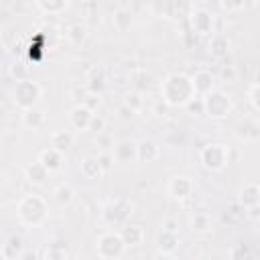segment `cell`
<instances>
[{"mask_svg":"<svg viewBox=\"0 0 260 260\" xmlns=\"http://www.w3.org/2000/svg\"><path fill=\"white\" fill-rule=\"evenodd\" d=\"M10 75H12L16 81L26 79V77H28V67H26V63H22V61H14V63L10 65Z\"/></svg>","mask_w":260,"mask_h":260,"instance_id":"obj_36","label":"cell"},{"mask_svg":"<svg viewBox=\"0 0 260 260\" xmlns=\"http://www.w3.org/2000/svg\"><path fill=\"white\" fill-rule=\"evenodd\" d=\"M81 104L87 106L91 112H98V108H100V104H102V98H100V93H95V91H87V93L81 98Z\"/></svg>","mask_w":260,"mask_h":260,"instance_id":"obj_38","label":"cell"},{"mask_svg":"<svg viewBox=\"0 0 260 260\" xmlns=\"http://www.w3.org/2000/svg\"><path fill=\"white\" fill-rule=\"evenodd\" d=\"M41 98H43V87H41L39 81L30 79V77L16 81L14 87H12V102L20 112L26 110V108L37 106L41 102Z\"/></svg>","mask_w":260,"mask_h":260,"instance_id":"obj_4","label":"cell"},{"mask_svg":"<svg viewBox=\"0 0 260 260\" xmlns=\"http://www.w3.org/2000/svg\"><path fill=\"white\" fill-rule=\"evenodd\" d=\"M189 24L191 30L199 37H211L215 30V14H211L205 8H193L189 12Z\"/></svg>","mask_w":260,"mask_h":260,"instance_id":"obj_8","label":"cell"},{"mask_svg":"<svg viewBox=\"0 0 260 260\" xmlns=\"http://www.w3.org/2000/svg\"><path fill=\"white\" fill-rule=\"evenodd\" d=\"M77 169H79L81 177H83V179H87V181L100 179V177L106 173V171H104V167H102L100 156H83V158L79 160Z\"/></svg>","mask_w":260,"mask_h":260,"instance_id":"obj_17","label":"cell"},{"mask_svg":"<svg viewBox=\"0 0 260 260\" xmlns=\"http://www.w3.org/2000/svg\"><path fill=\"white\" fill-rule=\"evenodd\" d=\"M93 144L102 150V152H112V148H114V138H112V134L108 132V130H102V132H95V138H93Z\"/></svg>","mask_w":260,"mask_h":260,"instance_id":"obj_33","label":"cell"},{"mask_svg":"<svg viewBox=\"0 0 260 260\" xmlns=\"http://www.w3.org/2000/svg\"><path fill=\"white\" fill-rule=\"evenodd\" d=\"M177 246H179V232H171V230L160 228L156 234V248H158L156 256H173Z\"/></svg>","mask_w":260,"mask_h":260,"instance_id":"obj_12","label":"cell"},{"mask_svg":"<svg viewBox=\"0 0 260 260\" xmlns=\"http://www.w3.org/2000/svg\"><path fill=\"white\" fill-rule=\"evenodd\" d=\"M120 234H122L126 246H140L144 242V228L138 223H124L120 228Z\"/></svg>","mask_w":260,"mask_h":260,"instance_id":"obj_23","label":"cell"},{"mask_svg":"<svg viewBox=\"0 0 260 260\" xmlns=\"http://www.w3.org/2000/svg\"><path fill=\"white\" fill-rule=\"evenodd\" d=\"M248 0H219V6L228 12H240Z\"/></svg>","mask_w":260,"mask_h":260,"instance_id":"obj_39","label":"cell"},{"mask_svg":"<svg viewBox=\"0 0 260 260\" xmlns=\"http://www.w3.org/2000/svg\"><path fill=\"white\" fill-rule=\"evenodd\" d=\"M69 254H67V244L65 242H53L43 252V258H47V260H63Z\"/></svg>","mask_w":260,"mask_h":260,"instance_id":"obj_31","label":"cell"},{"mask_svg":"<svg viewBox=\"0 0 260 260\" xmlns=\"http://www.w3.org/2000/svg\"><path fill=\"white\" fill-rule=\"evenodd\" d=\"M207 47H209L211 57L223 59V57H228V53H230V39H228L225 32L217 30V32H213V35L209 37V45H207Z\"/></svg>","mask_w":260,"mask_h":260,"instance_id":"obj_20","label":"cell"},{"mask_svg":"<svg viewBox=\"0 0 260 260\" xmlns=\"http://www.w3.org/2000/svg\"><path fill=\"white\" fill-rule=\"evenodd\" d=\"M37 160H39L41 165H45V167L49 169V173H57V171H61V167H63V162H65V152L57 150L55 146H47V148H43V150L39 152Z\"/></svg>","mask_w":260,"mask_h":260,"instance_id":"obj_13","label":"cell"},{"mask_svg":"<svg viewBox=\"0 0 260 260\" xmlns=\"http://www.w3.org/2000/svg\"><path fill=\"white\" fill-rule=\"evenodd\" d=\"M93 114H95V112H91L87 106H83V104L79 102V104H75V106L67 112V126H69L71 130H75V132H87Z\"/></svg>","mask_w":260,"mask_h":260,"instance_id":"obj_11","label":"cell"},{"mask_svg":"<svg viewBox=\"0 0 260 260\" xmlns=\"http://www.w3.org/2000/svg\"><path fill=\"white\" fill-rule=\"evenodd\" d=\"M49 175H51L49 169H47L45 165H41L39 160H35V162H30V165L24 167V179H26V183L32 185V187H43V185L47 183Z\"/></svg>","mask_w":260,"mask_h":260,"instance_id":"obj_18","label":"cell"},{"mask_svg":"<svg viewBox=\"0 0 260 260\" xmlns=\"http://www.w3.org/2000/svg\"><path fill=\"white\" fill-rule=\"evenodd\" d=\"M203 104H205V116H209L211 120H225L236 106L232 95L225 93L223 89H213L207 95H203Z\"/></svg>","mask_w":260,"mask_h":260,"instance_id":"obj_5","label":"cell"},{"mask_svg":"<svg viewBox=\"0 0 260 260\" xmlns=\"http://www.w3.org/2000/svg\"><path fill=\"white\" fill-rule=\"evenodd\" d=\"M195 87L191 81V75L187 73H169L160 81V98L171 108H185L195 98Z\"/></svg>","mask_w":260,"mask_h":260,"instance_id":"obj_1","label":"cell"},{"mask_svg":"<svg viewBox=\"0 0 260 260\" xmlns=\"http://www.w3.org/2000/svg\"><path fill=\"white\" fill-rule=\"evenodd\" d=\"M112 24H114V28L118 32L130 30V26H132V12L128 8H122V6L116 8L114 14H112Z\"/></svg>","mask_w":260,"mask_h":260,"instance_id":"obj_29","label":"cell"},{"mask_svg":"<svg viewBox=\"0 0 260 260\" xmlns=\"http://www.w3.org/2000/svg\"><path fill=\"white\" fill-rule=\"evenodd\" d=\"M250 2H260V0H250Z\"/></svg>","mask_w":260,"mask_h":260,"instance_id":"obj_44","label":"cell"},{"mask_svg":"<svg viewBox=\"0 0 260 260\" xmlns=\"http://www.w3.org/2000/svg\"><path fill=\"white\" fill-rule=\"evenodd\" d=\"M195 191V181L187 175H175L167 181V193L175 201H185L193 195Z\"/></svg>","mask_w":260,"mask_h":260,"instance_id":"obj_9","label":"cell"},{"mask_svg":"<svg viewBox=\"0 0 260 260\" xmlns=\"http://www.w3.org/2000/svg\"><path fill=\"white\" fill-rule=\"evenodd\" d=\"M191 81H193L195 93L201 95V98L215 89V77H213V73H211L209 69H197V71L191 75Z\"/></svg>","mask_w":260,"mask_h":260,"instance_id":"obj_14","label":"cell"},{"mask_svg":"<svg viewBox=\"0 0 260 260\" xmlns=\"http://www.w3.org/2000/svg\"><path fill=\"white\" fill-rule=\"evenodd\" d=\"M14 213H16V219H18L20 225L41 228L49 217V205H47L45 197H41L37 193H28V195H22L16 201Z\"/></svg>","mask_w":260,"mask_h":260,"instance_id":"obj_2","label":"cell"},{"mask_svg":"<svg viewBox=\"0 0 260 260\" xmlns=\"http://www.w3.org/2000/svg\"><path fill=\"white\" fill-rule=\"evenodd\" d=\"M136 116V110H132L130 106H126V104H122L120 108H118V118L122 120V122H128V120H132Z\"/></svg>","mask_w":260,"mask_h":260,"instance_id":"obj_40","label":"cell"},{"mask_svg":"<svg viewBox=\"0 0 260 260\" xmlns=\"http://www.w3.org/2000/svg\"><path fill=\"white\" fill-rule=\"evenodd\" d=\"M126 248L120 230H106L95 238V254L102 260H120L126 254Z\"/></svg>","mask_w":260,"mask_h":260,"instance_id":"obj_3","label":"cell"},{"mask_svg":"<svg viewBox=\"0 0 260 260\" xmlns=\"http://www.w3.org/2000/svg\"><path fill=\"white\" fill-rule=\"evenodd\" d=\"M199 162L207 169V171H223L230 162V146L221 144V142H209L199 150Z\"/></svg>","mask_w":260,"mask_h":260,"instance_id":"obj_6","label":"cell"},{"mask_svg":"<svg viewBox=\"0 0 260 260\" xmlns=\"http://www.w3.org/2000/svg\"><path fill=\"white\" fill-rule=\"evenodd\" d=\"M236 134L240 138H244V140H256L260 136V126L254 120H246V122H242L238 126V132Z\"/></svg>","mask_w":260,"mask_h":260,"instance_id":"obj_32","label":"cell"},{"mask_svg":"<svg viewBox=\"0 0 260 260\" xmlns=\"http://www.w3.org/2000/svg\"><path fill=\"white\" fill-rule=\"evenodd\" d=\"M35 6L47 16H59L69 6V0H35Z\"/></svg>","mask_w":260,"mask_h":260,"instance_id":"obj_28","label":"cell"},{"mask_svg":"<svg viewBox=\"0 0 260 260\" xmlns=\"http://www.w3.org/2000/svg\"><path fill=\"white\" fill-rule=\"evenodd\" d=\"M142 93L140 91H128L126 95H124V102L122 104H126V106H130L132 110H136V112H140V108H142Z\"/></svg>","mask_w":260,"mask_h":260,"instance_id":"obj_34","label":"cell"},{"mask_svg":"<svg viewBox=\"0 0 260 260\" xmlns=\"http://www.w3.org/2000/svg\"><path fill=\"white\" fill-rule=\"evenodd\" d=\"M49 142H51V146H55L57 150L67 152V150L73 146V132H71V128H69V130H67V128H63V130H53L51 136H49Z\"/></svg>","mask_w":260,"mask_h":260,"instance_id":"obj_24","label":"cell"},{"mask_svg":"<svg viewBox=\"0 0 260 260\" xmlns=\"http://www.w3.org/2000/svg\"><path fill=\"white\" fill-rule=\"evenodd\" d=\"M160 228H165V230H171V232H179V223H177V221H175L173 217H169V219H165Z\"/></svg>","mask_w":260,"mask_h":260,"instance_id":"obj_42","label":"cell"},{"mask_svg":"<svg viewBox=\"0 0 260 260\" xmlns=\"http://www.w3.org/2000/svg\"><path fill=\"white\" fill-rule=\"evenodd\" d=\"M104 126H106V120H104L102 116L93 114V118H91V124H89V130H91V132H102V130H104Z\"/></svg>","mask_w":260,"mask_h":260,"instance_id":"obj_41","label":"cell"},{"mask_svg":"<svg viewBox=\"0 0 260 260\" xmlns=\"http://www.w3.org/2000/svg\"><path fill=\"white\" fill-rule=\"evenodd\" d=\"M85 39H87V28H85V24H81V22H71V24H67V28H65V41H67L69 45L81 47V45L85 43Z\"/></svg>","mask_w":260,"mask_h":260,"instance_id":"obj_25","label":"cell"},{"mask_svg":"<svg viewBox=\"0 0 260 260\" xmlns=\"http://www.w3.org/2000/svg\"><path fill=\"white\" fill-rule=\"evenodd\" d=\"M160 156V146L152 138H144L138 142V162H154Z\"/></svg>","mask_w":260,"mask_h":260,"instance_id":"obj_22","label":"cell"},{"mask_svg":"<svg viewBox=\"0 0 260 260\" xmlns=\"http://www.w3.org/2000/svg\"><path fill=\"white\" fill-rule=\"evenodd\" d=\"M238 203L242 209H250V207L258 205L260 203V183H254V181L244 183L238 193Z\"/></svg>","mask_w":260,"mask_h":260,"instance_id":"obj_16","label":"cell"},{"mask_svg":"<svg viewBox=\"0 0 260 260\" xmlns=\"http://www.w3.org/2000/svg\"><path fill=\"white\" fill-rule=\"evenodd\" d=\"M191 10L193 8H191L189 0H165V16H169V18L189 16Z\"/></svg>","mask_w":260,"mask_h":260,"instance_id":"obj_27","label":"cell"},{"mask_svg":"<svg viewBox=\"0 0 260 260\" xmlns=\"http://www.w3.org/2000/svg\"><path fill=\"white\" fill-rule=\"evenodd\" d=\"M248 102H250V106L256 112H260V81H256V83L250 85V89H248Z\"/></svg>","mask_w":260,"mask_h":260,"instance_id":"obj_37","label":"cell"},{"mask_svg":"<svg viewBox=\"0 0 260 260\" xmlns=\"http://www.w3.org/2000/svg\"><path fill=\"white\" fill-rule=\"evenodd\" d=\"M20 122H22V126L28 128V130H41V128H45V124H47V114H45V110H41L39 106H32V108L22 110Z\"/></svg>","mask_w":260,"mask_h":260,"instance_id":"obj_15","label":"cell"},{"mask_svg":"<svg viewBox=\"0 0 260 260\" xmlns=\"http://www.w3.org/2000/svg\"><path fill=\"white\" fill-rule=\"evenodd\" d=\"M221 73H223V77H228V79H234V77H236V71H234V67H232V65H228V69L223 67V71H221Z\"/></svg>","mask_w":260,"mask_h":260,"instance_id":"obj_43","label":"cell"},{"mask_svg":"<svg viewBox=\"0 0 260 260\" xmlns=\"http://www.w3.org/2000/svg\"><path fill=\"white\" fill-rule=\"evenodd\" d=\"M104 85H106V69H104V65H93L85 75V87H87V91L100 93L104 89Z\"/></svg>","mask_w":260,"mask_h":260,"instance_id":"obj_21","label":"cell"},{"mask_svg":"<svg viewBox=\"0 0 260 260\" xmlns=\"http://www.w3.org/2000/svg\"><path fill=\"white\" fill-rule=\"evenodd\" d=\"M211 215L207 211H195L191 217H189V228L193 234H207L211 232Z\"/></svg>","mask_w":260,"mask_h":260,"instance_id":"obj_26","label":"cell"},{"mask_svg":"<svg viewBox=\"0 0 260 260\" xmlns=\"http://www.w3.org/2000/svg\"><path fill=\"white\" fill-rule=\"evenodd\" d=\"M112 156H114V162H118V165L138 162V142L132 138L116 140V144L112 148Z\"/></svg>","mask_w":260,"mask_h":260,"instance_id":"obj_10","label":"cell"},{"mask_svg":"<svg viewBox=\"0 0 260 260\" xmlns=\"http://www.w3.org/2000/svg\"><path fill=\"white\" fill-rule=\"evenodd\" d=\"M0 256L2 260H22L24 256V244H22V238L20 236H10L2 248H0Z\"/></svg>","mask_w":260,"mask_h":260,"instance_id":"obj_19","label":"cell"},{"mask_svg":"<svg viewBox=\"0 0 260 260\" xmlns=\"http://www.w3.org/2000/svg\"><path fill=\"white\" fill-rule=\"evenodd\" d=\"M53 197H55V201H57L59 205H69V203L75 199V189H73L71 185H67V183H61L59 187H55Z\"/></svg>","mask_w":260,"mask_h":260,"instance_id":"obj_30","label":"cell"},{"mask_svg":"<svg viewBox=\"0 0 260 260\" xmlns=\"http://www.w3.org/2000/svg\"><path fill=\"white\" fill-rule=\"evenodd\" d=\"M130 213H132V201H130V199H122V197L110 199V201L102 207V211H100L104 223H106V225H114V228H116V225L122 228V225L128 221Z\"/></svg>","mask_w":260,"mask_h":260,"instance_id":"obj_7","label":"cell"},{"mask_svg":"<svg viewBox=\"0 0 260 260\" xmlns=\"http://www.w3.org/2000/svg\"><path fill=\"white\" fill-rule=\"evenodd\" d=\"M85 2H93V0H85Z\"/></svg>","mask_w":260,"mask_h":260,"instance_id":"obj_45","label":"cell"},{"mask_svg":"<svg viewBox=\"0 0 260 260\" xmlns=\"http://www.w3.org/2000/svg\"><path fill=\"white\" fill-rule=\"evenodd\" d=\"M185 110L191 114V116H201V114H205V104H203V98L201 95H195L187 106H185Z\"/></svg>","mask_w":260,"mask_h":260,"instance_id":"obj_35","label":"cell"}]
</instances>
